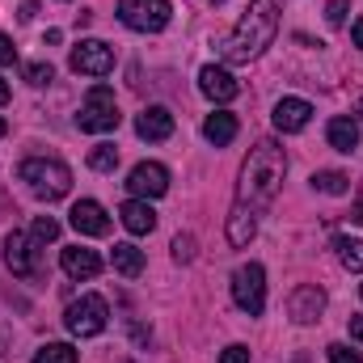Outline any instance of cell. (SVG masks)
<instances>
[{"mask_svg": "<svg viewBox=\"0 0 363 363\" xmlns=\"http://www.w3.org/2000/svg\"><path fill=\"white\" fill-rule=\"evenodd\" d=\"M287 178V152L274 144V140H258L254 152L245 157L241 165V182H237V207H250V211H267L279 194V186Z\"/></svg>", "mask_w": 363, "mask_h": 363, "instance_id": "cell-1", "label": "cell"}, {"mask_svg": "<svg viewBox=\"0 0 363 363\" xmlns=\"http://www.w3.org/2000/svg\"><path fill=\"white\" fill-rule=\"evenodd\" d=\"M279 13H283L279 0H250V9L241 13V21L233 26V34L220 43V55H224L228 64H250V60H258V55L274 43V34H279Z\"/></svg>", "mask_w": 363, "mask_h": 363, "instance_id": "cell-2", "label": "cell"}, {"mask_svg": "<svg viewBox=\"0 0 363 363\" xmlns=\"http://www.w3.org/2000/svg\"><path fill=\"white\" fill-rule=\"evenodd\" d=\"M17 178L30 186V194H38L47 203H55V199H64L72 190V169L64 161H55V157H30V161H21Z\"/></svg>", "mask_w": 363, "mask_h": 363, "instance_id": "cell-3", "label": "cell"}, {"mask_svg": "<svg viewBox=\"0 0 363 363\" xmlns=\"http://www.w3.org/2000/svg\"><path fill=\"white\" fill-rule=\"evenodd\" d=\"M118 123H123V114H118L114 89H110V85H93V89L85 93V101H81V110H77V127L89 131V135H106V131H114Z\"/></svg>", "mask_w": 363, "mask_h": 363, "instance_id": "cell-4", "label": "cell"}, {"mask_svg": "<svg viewBox=\"0 0 363 363\" xmlns=\"http://www.w3.org/2000/svg\"><path fill=\"white\" fill-rule=\"evenodd\" d=\"M106 321H110V308H106V300L101 296H81V300H72L68 308H64V325H68V334L72 338H97L101 330H106Z\"/></svg>", "mask_w": 363, "mask_h": 363, "instance_id": "cell-5", "label": "cell"}, {"mask_svg": "<svg viewBox=\"0 0 363 363\" xmlns=\"http://www.w3.org/2000/svg\"><path fill=\"white\" fill-rule=\"evenodd\" d=\"M174 17L169 0H118V21L127 30H140V34H157L165 30Z\"/></svg>", "mask_w": 363, "mask_h": 363, "instance_id": "cell-6", "label": "cell"}, {"mask_svg": "<svg viewBox=\"0 0 363 363\" xmlns=\"http://www.w3.org/2000/svg\"><path fill=\"white\" fill-rule=\"evenodd\" d=\"M233 300H237L241 313L262 317V308H267V271L258 262L237 267V274H233Z\"/></svg>", "mask_w": 363, "mask_h": 363, "instance_id": "cell-7", "label": "cell"}, {"mask_svg": "<svg viewBox=\"0 0 363 363\" xmlns=\"http://www.w3.org/2000/svg\"><path fill=\"white\" fill-rule=\"evenodd\" d=\"M72 72H81V77H110V68H114V51H110V43H101V38H81L77 47H72Z\"/></svg>", "mask_w": 363, "mask_h": 363, "instance_id": "cell-8", "label": "cell"}, {"mask_svg": "<svg viewBox=\"0 0 363 363\" xmlns=\"http://www.w3.org/2000/svg\"><path fill=\"white\" fill-rule=\"evenodd\" d=\"M34 245H38V241L26 237V233H17V228L4 237V267L17 274V279H34V274H38V250H34Z\"/></svg>", "mask_w": 363, "mask_h": 363, "instance_id": "cell-9", "label": "cell"}, {"mask_svg": "<svg viewBox=\"0 0 363 363\" xmlns=\"http://www.w3.org/2000/svg\"><path fill=\"white\" fill-rule=\"evenodd\" d=\"M321 313H325V291L317 283H300L287 296V317L296 325H313V321H321Z\"/></svg>", "mask_w": 363, "mask_h": 363, "instance_id": "cell-10", "label": "cell"}, {"mask_svg": "<svg viewBox=\"0 0 363 363\" xmlns=\"http://www.w3.org/2000/svg\"><path fill=\"white\" fill-rule=\"evenodd\" d=\"M127 190L135 199H161L169 190V169L157 165V161H140L131 174H127Z\"/></svg>", "mask_w": 363, "mask_h": 363, "instance_id": "cell-11", "label": "cell"}, {"mask_svg": "<svg viewBox=\"0 0 363 363\" xmlns=\"http://www.w3.org/2000/svg\"><path fill=\"white\" fill-rule=\"evenodd\" d=\"M68 224H72L81 237H106V233H110V216H106V207H101L97 199H81V203H72Z\"/></svg>", "mask_w": 363, "mask_h": 363, "instance_id": "cell-12", "label": "cell"}, {"mask_svg": "<svg viewBox=\"0 0 363 363\" xmlns=\"http://www.w3.org/2000/svg\"><path fill=\"white\" fill-rule=\"evenodd\" d=\"M274 131H283V135H296V131H304L308 127V118H313V106L304 101V97H283L279 106H274Z\"/></svg>", "mask_w": 363, "mask_h": 363, "instance_id": "cell-13", "label": "cell"}, {"mask_svg": "<svg viewBox=\"0 0 363 363\" xmlns=\"http://www.w3.org/2000/svg\"><path fill=\"white\" fill-rule=\"evenodd\" d=\"M199 89H203V97H211V101H233V97L241 93V81H237L228 68L207 64V68L199 72Z\"/></svg>", "mask_w": 363, "mask_h": 363, "instance_id": "cell-14", "label": "cell"}, {"mask_svg": "<svg viewBox=\"0 0 363 363\" xmlns=\"http://www.w3.org/2000/svg\"><path fill=\"white\" fill-rule=\"evenodd\" d=\"M135 135H140V140H152V144L169 140V135H174V114H169L165 106H148V110H140V118H135Z\"/></svg>", "mask_w": 363, "mask_h": 363, "instance_id": "cell-15", "label": "cell"}, {"mask_svg": "<svg viewBox=\"0 0 363 363\" xmlns=\"http://www.w3.org/2000/svg\"><path fill=\"white\" fill-rule=\"evenodd\" d=\"M118 220H123V228H127L131 237H148V233L157 228V211H152L148 199H127V203L118 207Z\"/></svg>", "mask_w": 363, "mask_h": 363, "instance_id": "cell-16", "label": "cell"}, {"mask_svg": "<svg viewBox=\"0 0 363 363\" xmlns=\"http://www.w3.org/2000/svg\"><path fill=\"white\" fill-rule=\"evenodd\" d=\"M60 267L68 279H93V274L101 271V258H97V250H85V245H68L64 254H60Z\"/></svg>", "mask_w": 363, "mask_h": 363, "instance_id": "cell-17", "label": "cell"}, {"mask_svg": "<svg viewBox=\"0 0 363 363\" xmlns=\"http://www.w3.org/2000/svg\"><path fill=\"white\" fill-rule=\"evenodd\" d=\"M254 237H258V211H250V207H237V203H233V216H228V245L245 250Z\"/></svg>", "mask_w": 363, "mask_h": 363, "instance_id": "cell-18", "label": "cell"}, {"mask_svg": "<svg viewBox=\"0 0 363 363\" xmlns=\"http://www.w3.org/2000/svg\"><path fill=\"white\" fill-rule=\"evenodd\" d=\"M203 140H207V144H216V148L233 144V140H237V114H228V110L207 114V118H203Z\"/></svg>", "mask_w": 363, "mask_h": 363, "instance_id": "cell-19", "label": "cell"}, {"mask_svg": "<svg viewBox=\"0 0 363 363\" xmlns=\"http://www.w3.org/2000/svg\"><path fill=\"white\" fill-rule=\"evenodd\" d=\"M325 140H330V148H338V152H355V148H359V123L347 118V114H338V118H330Z\"/></svg>", "mask_w": 363, "mask_h": 363, "instance_id": "cell-20", "label": "cell"}, {"mask_svg": "<svg viewBox=\"0 0 363 363\" xmlns=\"http://www.w3.org/2000/svg\"><path fill=\"white\" fill-rule=\"evenodd\" d=\"M110 262H114V271L123 274V279H135V274L144 271V250L131 245V241H118V245L110 250Z\"/></svg>", "mask_w": 363, "mask_h": 363, "instance_id": "cell-21", "label": "cell"}, {"mask_svg": "<svg viewBox=\"0 0 363 363\" xmlns=\"http://www.w3.org/2000/svg\"><path fill=\"white\" fill-rule=\"evenodd\" d=\"M334 250H338V262L347 271H363V241L359 237H334Z\"/></svg>", "mask_w": 363, "mask_h": 363, "instance_id": "cell-22", "label": "cell"}, {"mask_svg": "<svg viewBox=\"0 0 363 363\" xmlns=\"http://www.w3.org/2000/svg\"><path fill=\"white\" fill-rule=\"evenodd\" d=\"M313 190H321V194H351V178L338 174V169H321V174H313Z\"/></svg>", "mask_w": 363, "mask_h": 363, "instance_id": "cell-23", "label": "cell"}, {"mask_svg": "<svg viewBox=\"0 0 363 363\" xmlns=\"http://www.w3.org/2000/svg\"><path fill=\"white\" fill-rule=\"evenodd\" d=\"M34 363H77V347H68V342H43L34 351Z\"/></svg>", "mask_w": 363, "mask_h": 363, "instance_id": "cell-24", "label": "cell"}, {"mask_svg": "<svg viewBox=\"0 0 363 363\" xmlns=\"http://www.w3.org/2000/svg\"><path fill=\"white\" fill-rule=\"evenodd\" d=\"M114 165H118V148L114 144H97L89 152V169H97V174H110Z\"/></svg>", "mask_w": 363, "mask_h": 363, "instance_id": "cell-25", "label": "cell"}, {"mask_svg": "<svg viewBox=\"0 0 363 363\" xmlns=\"http://www.w3.org/2000/svg\"><path fill=\"white\" fill-rule=\"evenodd\" d=\"M30 237H34L38 245L55 241V237H60V220H55V216H38V220H34V228H30Z\"/></svg>", "mask_w": 363, "mask_h": 363, "instance_id": "cell-26", "label": "cell"}, {"mask_svg": "<svg viewBox=\"0 0 363 363\" xmlns=\"http://www.w3.org/2000/svg\"><path fill=\"white\" fill-rule=\"evenodd\" d=\"M26 81H30V85H51V81H55V68L43 64V60H34V64H26Z\"/></svg>", "mask_w": 363, "mask_h": 363, "instance_id": "cell-27", "label": "cell"}, {"mask_svg": "<svg viewBox=\"0 0 363 363\" xmlns=\"http://www.w3.org/2000/svg\"><path fill=\"white\" fill-rule=\"evenodd\" d=\"M325 355H330V363H363V355H359V351H351L347 342H330V347H325Z\"/></svg>", "mask_w": 363, "mask_h": 363, "instance_id": "cell-28", "label": "cell"}, {"mask_svg": "<svg viewBox=\"0 0 363 363\" xmlns=\"http://www.w3.org/2000/svg\"><path fill=\"white\" fill-rule=\"evenodd\" d=\"M174 262H194V237L190 233L174 237Z\"/></svg>", "mask_w": 363, "mask_h": 363, "instance_id": "cell-29", "label": "cell"}, {"mask_svg": "<svg viewBox=\"0 0 363 363\" xmlns=\"http://www.w3.org/2000/svg\"><path fill=\"white\" fill-rule=\"evenodd\" d=\"M347 13H351V0H330V4H325V21H330V26H342Z\"/></svg>", "mask_w": 363, "mask_h": 363, "instance_id": "cell-30", "label": "cell"}, {"mask_svg": "<svg viewBox=\"0 0 363 363\" xmlns=\"http://www.w3.org/2000/svg\"><path fill=\"white\" fill-rule=\"evenodd\" d=\"M220 363H250V347H241V342L224 347V351H220Z\"/></svg>", "mask_w": 363, "mask_h": 363, "instance_id": "cell-31", "label": "cell"}, {"mask_svg": "<svg viewBox=\"0 0 363 363\" xmlns=\"http://www.w3.org/2000/svg\"><path fill=\"white\" fill-rule=\"evenodd\" d=\"M0 64H4V68H13V64H17V47H13V38H9V34H0Z\"/></svg>", "mask_w": 363, "mask_h": 363, "instance_id": "cell-32", "label": "cell"}, {"mask_svg": "<svg viewBox=\"0 0 363 363\" xmlns=\"http://www.w3.org/2000/svg\"><path fill=\"white\" fill-rule=\"evenodd\" d=\"M34 13H38V0H21V9H17V17H21V21H30Z\"/></svg>", "mask_w": 363, "mask_h": 363, "instance_id": "cell-33", "label": "cell"}, {"mask_svg": "<svg viewBox=\"0 0 363 363\" xmlns=\"http://www.w3.org/2000/svg\"><path fill=\"white\" fill-rule=\"evenodd\" d=\"M347 330H351V338H355V342H363V317H351V325H347Z\"/></svg>", "mask_w": 363, "mask_h": 363, "instance_id": "cell-34", "label": "cell"}, {"mask_svg": "<svg viewBox=\"0 0 363 363\" xmlns=\"http://www.w3.org/2000/svg\"><path fill=\"white\" fill-rule=\"evenodd\" d=\"M351 34H355V47L363 51V17H355V26H351Z\"/></svg>", "mask_w": 363, "mask_h": 363, "instance_id": "cell-35", "label": "cell"}, {"mask_svg": "<svg viewBox=\"0 0 363 363\" xmlns=\"http://www.w3.org/2000/svg\"><path fill=\"white\" fill-rule=\"evenodd\" d=\"M9 97H13V89H9V85H4V77H0V106H4Z\"/></svg>", "mask_w": 363, "mask_h": 363, "instance_id": "cell-36", "label": "cell"}, {"mask_svg": "<svg viewBox=\"0 0 363 363\" xmlns=\"http://www.w3.org/2000/svg\"><path fill=\"white\" fill-rule=\"evenodd\" d=\"M355 224H363V203H355V216H351Z\"/></svg>", "mask_w": 363, "mask_h": 363, "instance_id": "cell-37", "label": "cell"}, {"mask_svg": "<svg viewBox=\"0 0 363 363\" xmlns=\"http://www.w3.org/2000/svg\"><path fill=\"white\" fill-rule=\"evenodd\" d=\"M4 131H9V123H4V118H0V135H4Z\"/></svg>", "mask_w": 363, "mask_h": 363, "instance_id": "cell-38", "label": "cell"}, {"mask_svg": "<svg viewBox=\"0 0 363 363\" xmlns=\"http://www.w3.org/2000/svg\"><path fill=\"white\" fill-rule=\"evenodd\" d=\"M359 118H363V101H359Z\"/></svg>", "mask_w": 363, "mask_h": 363, "instance_id": "cell-39", "label": "cell"}, {"mask_svg": "<svg viewBox=\"0 0 363 363\" xmlns=\"http://www.w3.org/2000/svg\"><path fill=\"white\" fill-rule=\"evenodd\" d=\"M359 296H363V287H359Z\"/></svg>", "mask_w": 363, "mask_h": 363, "instance_id": "cell-40", "label": "cell"}]
</instances>
